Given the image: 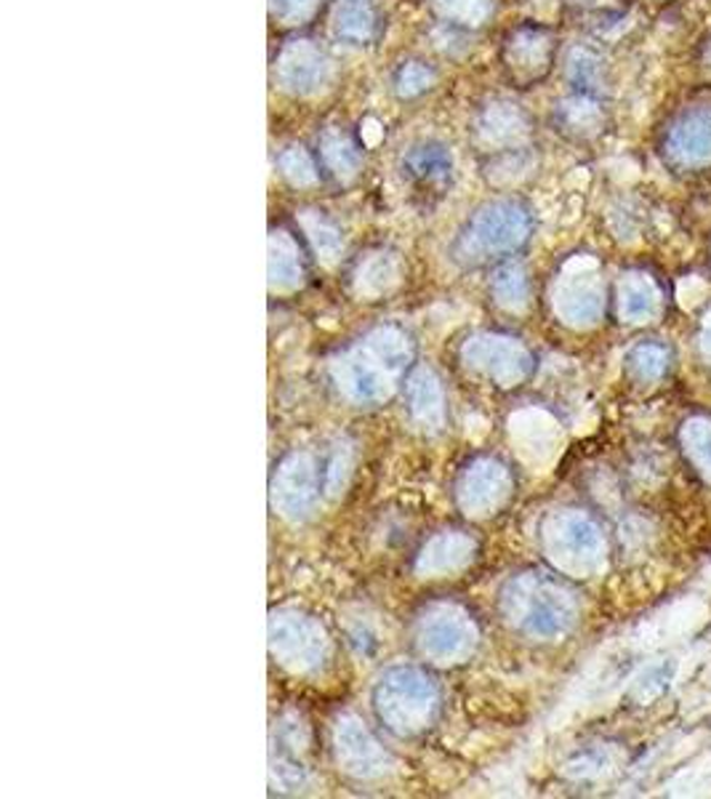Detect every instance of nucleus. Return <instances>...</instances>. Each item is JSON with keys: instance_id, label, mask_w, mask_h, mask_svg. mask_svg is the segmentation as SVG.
Instances as JSON below:
<instances>
[{"instance_id": "f257e3e1", "label": "nucleus", "mask_w": 711, "mask_h": 799, "mask_svg": "<svg viewBox=\"0 0 711 799\" xmlns=\"http://www.w3.org/2000/svg\"><path fill=\"white\" fill-rule=\"evenodd\" d=\"M531 234V213L518 200H493L482 206L459 238L464 261H485L512 253Z\"/></svg>"}, {"instance_id": "f03ea898", "label": "nucleus", "mask_w": 711, "mask_h": 799, "mask_svg": "<svg viewBox=\"0 0 711 799\" xmlns=\"http://www.w3.org/2000/svg\"><path fill=\"white\" fill-rule=\"evenodd\" d=\"M661 158L674 171L699 173L711 166V102L677 110L661 131Z\"/></svg>"}, {"instance_id": "7ed1b4c3", "label": "nucleus", "mask_w": 711, "mask_h": 799, "mask_svg": "<svg viewBox=\"0 0 711 799\" xmlns=\"http://www.w3.org/2000/svg\"><path fill=\"white\" fill-rule=\"evenodd\" d=\"M331 59L312 40H291L274 59V83L288 97H318L331 86Z\"/></svg>"}, {"instance_id": "20e7f679", "label": "nucleus", "mask_w": 711, "mask_h": 799, "mask_svg": "<svg viewBox=\"0 0 711 799\" xmlns=\"http://www.w3.org/2000/svg\"><path fill=\"white\" fill-rule=\"evenodd\" d=\"M554 36L547 27H518L504 40V64L509 76L518 83H533L543 78L554 62Z\"/></svg>"}, {"instance_id": "39448f33", "label": "nucleus", "mask_w": 711, "mask_h": 799, "mask_svg": "<svg viewBox=\"0 0 711 799\" xmlns=\"http://www.w3.org/2000/svg\"><path fill=\"white\" fill-rule=\"evenodd\" d=\"M531 133V118L525 110L507 99H495L480 110L474 123V137L485 150H518Z\"/></svg>"}, {"instance_id": "423d86ee", "label": "nucleus", "mask_w": 711, "mask_h": 799, "mask_svg": "<svg viewBox=\"0 0 711 799\" xmlns=\"http://www.w3.org/2000/svg\"><path fill=\"white\" fill-rule=\"evenodd\" d=\"M605 123V112L597 97L589 93H573L557 107V126L575 139H589Z\"/></svg>"}, {"instance_id": "0eeeda50", "label": "nucleus", "mask_w": 711, "mask_h": 799, "mask_svg": "<svg viewBox=\"0 0 711 799\" xmlns=\"http://www.w3.org/2000/svg\"><path fill=\"white\" fill-rule=\"evenodd\" d=\"M320 158H323L328 171L341 181L354 179L362 168L360 147L341 129L323 131V137H320Z\"/></svg>"}, {"instance_id": "6e6552de", "label": "nucleus", "mask_w": 711, "mask_h": 799, "mask_svg": "<svg viewBox=\"0 0 711 799\" xmlns=\"http://www.w3.org/2000/svg\"><path fill=\"white\" fill-rule=\"evenodd\" d=\"M405 166L415 179L429 181V184L451 179V173H453L451 147L442 144V142H434V139L413 144L411 152L405 156Z\"/></svg>"}, {"instance_id": "1a4fd4ad", "label": "nucleus", "mask_w": 711, "mask_h": 799, "mask_svg": "<svg viewBox=\"0 0 711 799\" xmlns=\"http://www.w3.org/2000/svg\"><path fill=\"white\" fill-rule=\"evenodd\" d=\"M333 32L350 43H368L375 36V11L368 0H339Z\"/></svg>"}, {"instance_id": "9d476101", "label": "nucleus", "mask_w": 711, "mask_h": 799, "mask_svg": "<svg viewBox=\"0 0 711 799\" xmlns=\"http://www.w3.org/2000/svg\"><path fill=\"white\" fill-rule=\"evenodd\" d=\"M568 80L573 83L575 93H589V97H597L602 91V83H605V67H602V59L597 57L594 51L589 49H573L568 53Z\"/></svg>"}, {"instance_id": "9b49d317", "label": "nucleus", "mask_w": 711, "mask_h": 799, "mask_svg": "<svg viewBox=\"0 0 711 799\" xmlns=\"http://www.w3.org/2000/svg\"><path fill=\"white\" fill-rule=\"evenodd\" d=\"M429 6H432L445 22L472 27V30L485 24L493 13V0H429Z\"/></svg>"}, {"instance_id": "f8f14e48", "label": "nucleus", "mask_w": 711, "mask_h": 799, "mask_svg": "<svg viewBox=\"0 0 711 799\" xmlns=\"http://www.w3.org/2000/svg\"><path fill=\"white\" fill-rule=\"evenodd\" d=\"M299 253L283 232H274L270 238V274L272 283L293 286L299 280Z\"/></svg>"}, {"instance_id": "ddd939ff", "label": "nucleus", "mask_w": 711, "mask_h": 799, "mask_svg": "<svg viewBox=\"0 0 711 799\" xmlns=\"http://www.w3.org/2000/svg\"><path fill=\"white\" fill-rule=\"evenodd\" d=\"M434 80H438V76H434L432 67L421 62V59H411V62H405L394 72V93L400 99H415L432 89Z\"/></svg>"}, {"instance_id": "4468645a", "label": "nucleus", "mask_w": 711, "mask_h": 799, "mask_svg": "<svg viewBox=\"0 0 711 799\" xmlns=\"http://www.w3.org/2000/svg\"><path fill=\"white\" fill-rule=\"evenodd\" d=\"M280 173L291 181L293 187H312L318 184V166L310 152L304 150L301 144H291L280 152Z\"/></svg>"}, {"instance_id": "2eb2a0df", "label": "nucleus", "mask_w": 711, "mask_h": 799, "mask_svg": "<svg viewBox=\"0 0 711 799\" xmlns=\"http://www.w3.org/2000/svg\"><path fill=\"white\" fill-rule=\"evenodd\" d=\"M655 288L645 274H629L627 283H621V307L632 318H642L650 314L655 307Z\"/></svg>"}, {"instance_id": "dca6fc26", "label": "nucleus", "mask_w": 711, "mask_h": 799, "mask_svg": "<svg viewBox=\"0 0 711 799\" xmlns=\"http://www.w3.org/2000/svg\"><path fill=\"white\" fill-rule=\"evenodd\" d=\"M320 0H272V17L280 24H304L318 13Z\"/></svg>"}, {"instance_id": "f3484780", "label": "nucleus", "mask_w": 711, "mask_h": 799, "mask_svg": "<svg viewBox=\"0 0 711 799\" xmlns=\"http://www.w3.org/2000/svg\"><path fill=\"white\" fill-rule=\"evenodd\" d=\"M307 221V230H310V238L314 240V246H318L320 253H326V257H333V253H339L341 248V240L337 230H333L328 221H323L320 217L314 219H304Z\"/></svg>"}, {"instance_id": "a211bd4d", "label": "nucleus", "mask_w": 711, "mask_h": 799, "mask_svg": "<svg viewBox=\"0 0 711 799\" xmlns=\"http://www.w3.org/2000/svg\"><path fill=\"white\" fill-rule=\"evenodd\" d=\"M570 3L579 6V9H610L615 0H570Z\"/></svg>"}, {"instance_id": "6ab92c4d", "label": "nucleus", "mask_w": 711, "mask_h": 799, "mask_svg": "<svg viewBox=\"0 0 711 799\" xmlns=\"http://www.w3.org/2000/svg\"><path fill=\"white\" fill-rule=\"evenodd\" d=\"M703 59H707V64L711 67V38H709V43H707V51H703Z\"/></svg>"}]
</instances>
